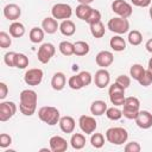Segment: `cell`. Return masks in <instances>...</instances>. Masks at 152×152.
<instances>
[{
  "label": "cell",
  "instance_id": "obj_1",
  "mask_svg": "<svg viewBox=\"0 0 152 152\" xmlns=\"http://www.w3.org/2000/svg\"><path fill=\"white\" fill-rule=\"evenodd\" d=\"M37 101L38 95L32 89H24L20 93V103H19V110L25 116H31L34 114L37 109Z\"/></svg>",
  "mask_w": 152,
  "mask_h": 152
},
{
  "label": "cell",
  "instance_id": "obj_2",
  "mask_svg": "<svg viewBox=\"0 0 152 152\" xmlns=\"http://www.w3.org/2000/svg\"><path fill=\"white\" fill-rule=\"evenodd\" d=\"M38 118L44 124H48L49 126H55V125H57L59 122L61 114H59V110L56 107L44 106V107L39 108V110H38Z\"/></svg>",
  "mask_w": 152,
  "mask_h": 152
},
{
  "label": "cell",
  "instance_id": "obj_3",
  "mask_svg": "<svg viewBox=\"0 0 152 152\" xmlns=\"http://www.w3.org/2000/svg\"><path fill=\"white\" fill-rule=\"evenodd\" d=\"M106 139L113 145H124L128 139V132L124 127H110L106 131Z\"/></svg>",
  "mask_w": 152,
  "mask_h": 152
},
{
  "label": "cell",
  "instance_id": "obj_4",
  "mask_svg": "<svg viewBox=\"0 0 152 152\" xmlns=\"http://www.w3.org/2000/svg\"><path fill=\"white\" fill-rule=\"evenodd\" d=\"M122 107V115L128 120H134L140 110V101L134 96H128L125 99Z\"/></svg>",
  "mask_w": 152,
  "mask_h": 152
},
{
  "label": "cell",
  "instance_id": "obj_5",
  "mask_svg": "<svg viewBox=\"0 0 152 152\" xmlns=\"http://www.w3.org/2000/svg\"><path fill=\"white\" fill-rule=\"evenodd\" d=\"M107 27L116 34H124V33L128 32V30H129V21L126 18L114 17L108 20Z\"/></svg>",
  "mask_w": 152,
  "mask_h": 152
},
{
  "label": "cell",
  "instance_id": "obj_6",
  "mask_svg": "<svg viewBox=\"0 0 152 152\" xmlns=\"http://www.w3.org/2000/svg\"><path fill=\"white\" fill-rule=\"evenodd\" d=\"M125 88H122L121 86H119L116 82L113 83L109 89H108V95H109V100L114 106H122L125 102Z\"/></svg>",
  "mask_w": 152,
  "mask_h": 152
},
{
  "label": "cell",
  "instance_id": "obj_7",
  "mask_svg": "<svg viewBox=\"0 0 152 152\" xmlns=\"http://www.w3.org/2000/svg\"><path fill=\"white\" fill-rule=\"evenodd\" d=\"M112 11L116 13L121 18H129L133 13V8L131 4H128L125 0H114L112 2Z\"/></svg>",
  "mask_w": 152,
  "mask_h": 152
},
{
  "label": "cell",
  "instance_id": "obj_8",
  "mask_svg": "<svg viewBox=\"0 0 152 152\" xmlns=\"http://www.w3.org/2000/svg\"><path fill=\"white\" fill-rule=\"evenodd\" d=\"M71 14H72V8L68 4L59 2V4L53 5L51 8V17H53L55 19L65 20V19H69Z\"/></svg>",
  "mask_w": 152,
  "mask_h": 152
},
{
  "label": "cell",
  "instance_id": "obj_9",
  "mask_svg": "<svg viewBox=\"0 0 152 152\" xmlns=\"http://www.w3.org/2000/svg\"><path fill=\"white\" fill-rule=\"evenodd\" d=\"M55 52H56V48H55L53 44H51V43H44L38 49V53H37L38 61L42 64H46L53 57Z\"/></svg>",
  "mask_w": 152,
  "mask_h": 152
},
{
  "label": "cell",
  "instance_id": "obj_10",
  "mask_svg": "<svg viewBox=\"0 0 152 152\" xmlns=\"http://www.w3.org/2000/svg\"><path fill=\"white\" fill-rule=\"evenodd\" d=\"M43 76H44V72L42 69L39 68H33V69H28L25 75H24V81L26 84L28 86H38L42 83L43 81Z\"/></svg>",
  "mask_w": 152,
  "mask_h": 152
},
{
  "label": "cell",
  "instance_id": "obj_11",
  "mask_svg": "<svg viewBox=\"0 0 152 152\" xmlns=\"http://www.w3.org/2000/svg\"><path fill=\"white\" fill-rule=\"evenodd\" d=\"M17 112V104L13 101H2L0 103V121L5 122L14 116Z\"/></svg>",
  "mask_w": 152,
  "mask_h": 152
},
{
  "label": "cell",
  "instance_id": "obj_12",
  "mask_svg": "<svg viewBox=\"0 0 152 152\" xmlns=\"http://www.w3.org/2000/svg\"><path fill=\"white\" fill-rule=\"evenodd\" d=\"M78 126L81 131L86 134H93L97 127V122L95 118L90 115H81L78 119Z\"/></svg>",
  "mask_w": 152,
  "mask_h": 152
},
{
  "label": "cell",
  "instance_id": "obj_13",
  "mask_svg": "<svg viewBox=\"0 0 152 152\" xmlns=\"http://www.w3.org/2000/svg\"><path fill=\"white\" fill-rule=\"evenodd\" d=\"M110 82V75L109 72L104 69V68H101L99 69L96 72H95V76H94V83L95 86L99 88V89H103L106 88Z\"/></svg>",
  "mask_w": 152,
  "mask_h": 152
},
{
  "label": "cell",
  "instance_id": "obj_14",
  "mask_svg": "<svg viewBox=\"0 0 152 152\" xmlns=\"http://www.w3.org/2000/svg\"><path fill=\"white\" fill-rule=\"evenodd\" d=\"M137 126L142 129H148L152 127V114L148 110H139L138 116L134 119Z\"/></svg>",
  "mask_w": 152,
  "mask_h": 152
},
{
  "label": "cell",
  "instance_id": "obj_15",
  "mask_svg": "<svg viewBox=\"0 0 152 152\" xmlns=\"http://www.w3.org/2000/svg\"><path fill=\"white\" fill-rule=\"evenodd\" d=\"M49 145H50V151H52V152H64L68 148L66 140L61 135L51 137L49 140Z\"/></svg>",
  "mask_w": 152,
  "mask_h": 152
},
{
  "label": "cell",
  "instance_id": "obj_16",
  "mask_svg": "<svg viewBox=\"0 0 152 152\" xmlns=\"http://www.w3.org/2000/svg\"><path fill=\"white\" fill-rule=\"evenodd\" d=\"M4 15L11 21H17L21 15V8L17 4H8L4 7Z\"/></svg>",
  "mask_w": 152,
  "mask_h": 152
},
{
  "label": "cell",
  "instance_id": "obj_17",
  "mask_svg": "<svg viewBox=\"0 0 152 152\" xmlns=\"http://www.w3.org/2000/svg\"><path fill=\"white\" fill-rule=\"evenodd\" d=\"M95 62H96V64H97L99 66L106 69L107 66L112 65V63L114 62V56H113V53H112L110 51L102 50V51H100V52L96 55Z\"/></svg>",
  "mask_w": 152,
  "mask_h": 152
},
{
  "label": "cell",
  "instance_id": "obj_18",
  "mask_svg": "<svg viewBox=\"0 0 152 152\" xmlns=\"http://www.w3.org/2000/svg\"><path fill=\"white\" fill-rule=\"evenodd\" d=\"M42 28L45 31V33L53 34L55 32H57V30H59V24L53 17H46L42 21Z\"/></svg>",
  "mask_w": 152,
  "mask_h": 152
},
{
  "label": "cell",
  "instance_id": "obj_19",
  "mask_svg": "<svg viewBox=\"0 0 152 152\" xmlns=\"http://www.w3.org/2000/svg\"><path fill=\"white\" fill-rule=\"evenodd\" d=\"M59 128L62 132L64 133H72L75 127H76V122L74 120L72 116H69V115H65V116H61L59 119Z\"/></svg>",
  "mask_w": 152,
  "mask_h": 152
},
{
  "label": "cell",
  "instance_id": "obj_20",
  "mask_svg": "<svg viewBox=\"0 0 152 152\" xmlns=\"http://www.w3.org/2000/svg\"><path fill=\"white\" fill-rule=\"evenodd\" d=\"M65 83H66V77L63 72H55L52 78H51V87L53 90H62L64 87H65Z\"/></svg>",
  "mask_w": 152,
  "mask_h": 152
},
{
  "label": "cell",
  "instance_id": "obj_21",
  "mask_svg": "<svg viewBox=\"0 0 152 152\" xmlns=\"http://www.w3.org/2000/svg\"><path fill=\"white\" fill-rule=\"evenodd\" d=\"M59 31H61V33L63 36L70 37L76 32V25H75V23L72 20L65 19L59 24Z\"/></svg>",
  "mask_w": 152,
  "mask_h": 152
},
{
  "label": "cell",
  "instance_id": "obj_22",
  "mask_svg": "<svg viewBox=\"0 0 152 152\" xmlns=\"http://www.w3.org/2000/svg\"><path fill=\"white\" fill-rule=\"evenodd\" d=\"M107 110V103L102 100H95L90 104V113L94 116H101Z\"/></svg>",
  "mask_w": 152,
  "mask_h": 152
},
{
  "label": "cell",
  "instance_id": "obj_23",
  "mask_svg": "<svg viewBox=\"0 0 152 152\" xmlns=\"http://www.w3.org/2000/svg\"><path fill=\"white\" fill-rule=\"evenodd\" d=\"M70 145L74 150H82L86 146V137L82 133H74L70 138Z\"/></svg>",
  "mask_w": 152,
  "mask_h": 152
},
{
  "label": "cell",
  "instance_id": "obj_24",
  "mask_svg": "<svg viewBox=\"0 0 152 152\" xmlns=\"http://www.w3.org/2000/svg\"><path fill=\"white\" fill-rule=\"evenodd\" d=\"M93 7H90V5H84V4H80L76 7V17L81 20H87L89 18V15L93 12Z\"/></svg>",
  "mask_w": 152,
  "mask_h": 152
},
{
  "label": "cell",
  "instance_id": "obj_25",
  "mask_svg": "<svg viewBox=\"0 0 152 152\" xmlns=\"http://www.w3.org/2000/svg\"><path fill=\"white\" fill-rule=\"evenodd\" d=\"M109 45L116 52H121V51H124L126 49V42H125V39L120 34L112 37L110 40H109Z\"/></svg>",
  "mask_w": 152,
  "mask_h": 152
},
{
  "label": "cell",
  "instance_id": "obj_26",
  "mask_svg": "<svg viewBox=\"0 0 152 152\" xmlns=\"http://www.w3.org/2000/svg\"><path fill=\"white\" fill-rule=\"evenodd\" d=\"M10 34L13 38H20L25 34V26L19 21H13L10 25Z\"/></svg>",
  "mask_w": 152,
  "mask_h": 152
},
{
  "label": "cell",
  "instance_id": "obj_27",
  "mask_svg": "<svg viewBox=\"0 0 152 152\" xmlns=\"http://www.w3.org/2000/svg\"><path fill=\"white\" fill-rule=\"evenodd\" d=\"M44 33H45V31L43 28H40V27H32L30 33H28V38H30V40L33 44H38V43L43 42Z\"/></svg>",
  "mask_w": 152,
  "mask_h": 152
},
{
  "label": "cell",
  "instance_id": "obj_28",
  "mask_svg": "<svg viewBox=\"0 0 152 152\" xmlns=\"http://www.w3.org/2000/svg\"><path fill=\"white\" fill-rule=\"evenodd\" d=\"M74 46H75V53L76 56H86L89 53L90 51V48H89V44L84 40H78L76 43H74Z\"/></svg>",
  "mask_w": 152,
  "mask_h": 152
},
{
  "label": "cell",
  "instance_id": "obj_29",
  "mask_svg": "<svg viewBox=\"0 0 152 152\" xmlns=\"http://www.w3.org/2000/svg\"><path fill=\"white\" fill-rule=\"evenodd\" d=\"M89 27H90V33L93 34V37H95V38H102L104 36L106 28H104V25L102 24V21L91 24V25H89Z\"/></svg>",
  "mask_w": 152,
  "mask_h": 152
},
{
  "label": "cell",
  "instance_id": "obj_30",
  "mask_svg": "<svg viewBox=\"0 0 152 152\" xmlns=\"http://www.w3.org/2000/svg\"><path fill=\"white\" fill-rule=\"evenodd\" d=\"M58 49H59V52L64 56H71L75 53V46L71 42H68V40H63L59 43L58 45Z\"/></svg>",
  "mask_w": 152,
  "mask_h": 152
},
{
  "label": "cell",
  "instance_id": "obj_31",
  "mask_svg": "<svg viewBox=\"0 0 152 152\" xmlns=\"http://www.w3.org/2000/svg\"><path fill=\"white\" fill-rule=\"evenodd\" d=\"M127 39H128V43L131 45L137 46V45H140L141 44V42H142V34L138 30H132V31L128 32Z\"/></svg>",
  "mask_w": 152,
  "mask_h": 152
},
{
  "label": "cell",
  "instance_id": "obj_32",
  "mask_svg": "<svg viewBox=\"0 0 152 152\" xmlns=\"http://www.w3.org/2000/svg\"><path fill=\"white\" fill-rule=\"evenodd\" d=\"M145 70L146 69H144V66L141 65V64H133L132 66H131V69H129V75H131V77L133 78V80H135V81H139V78L142 76V74L145 72Z\"/></svg>",
  "mask_w": 152,
  "mask_h": 152
},
{
  "label": "cell",
  "instance_id": "obj_33",
  "mask_svg": "<svg viewBox=\"0 0 152 152\" xmlns=\"http://www.w3.org/2000/svg\"><path fill=\"white\" fill-rule=\"evenodd\" d=\"M106 116L109 119V120H113V121H116V120H120L121 116H122V110H120L118 107H110V108H107L106 110Z\"/></svg>",
  "mask_w": 152,
  "mask_h": 152
},
{
  "label": "cell",
  "instance_id": "obj_34",
  "mask_svg": "<svg viewBox=\"0 0 152 152\" xmlns=\"http://www.w3.org/2000/svg\"><path fill=\"white\" fill-rule=\"evenodd\" d=\"M90 144L95 148H101L104 145V137L101 133H93L90 137Z\"/></svg>",
  "mask_w": 152,
  "mask_h": 152
},
{
  "label": "cell",
  "instance_id": "obj_35",
  "mask_svg": "<svg viewBox=\"0 0 152 152\" xmlns=\"http://www.w3.org/2000/svg\"><path fill=\"white\" fill-rule=\"evenodd\" d=\"M28 57L24 53H17L15 55V62H14V65L15 68H19V69H25L26 66H28Z\"/></svg>",
  "mask_w": 152,
  "mask_h": 152
},
{
  "label": "cell",
  "instance_id": "obj_36",
  "mask_svg": "<svg viewBox=\"0 0 152 152\" xmlns=\"http://www.w3.org/2000/svg\"><path fill=\"white\" fill-rule=\"evenodd\" d=\"M68 86H69L72 90H80V89H82V88L84 87L83 83H82V81H81V78H80V76H78V74L71 76V77L68 80Z\"/></svg>",
  "mask_w": 152,
  "mask_h": 152
},
{
  "label": "cell",
  "instance_id": "obj_37",
  "mask_svg": "<svg viewBox=\"0 0 152 152\" xmlns=\"http://www.w3.org/2000/svg\"><path fill=\"white\" fill-rule=\"evenodd\" d=\"M11 37L12 36L8 34L5 31L0 32V46H1V49H7V48L11 46V44H12V38Z\"/></svg>",
  "mask_w": 152,
  "mask_h": 152
},
{
  "label": "cell",
  "instance_id": "obj_38",
  "mask_svg": "<svg viewBox=\"0 0 152 152\" xmlns=\"http://www.w3.org/2000/svg\"><path fill=\"white\" fill-rule=\"evenodd\" d=\"M15 55H17V52H14V51H10V52H6V53H5V56H4V62H5V64H6L7 66H10V68H15V65H14Z\"/></svg>",
  "mask_w": 152,
  "mask_h": 152
},
{
  "label": "cell",
  "instance_id": "obj_39",
  "mask_svg": "<svg viewBox=\"0 0 152 152\" xmlns=\"http://www.w3.org/2000/svg\"><path fill=\"white\" fill-rule=\"evenodd\" d=\"M139 84L140 86H142V87H148L151 83H152V75L147 71V70H145V72L142 74V76L139 78Z\"/></svg>",
  "mask_w": 152,
  "mask_h": 152
},
{
  "label": "cell",
  "instance_id": "obj_40",
  "mask_svg": "<svg viewBox=\"0 0 152 152\" xmlns=\"http://www.w3.org/2000/svg\"><path fill=\"white\" fill-rule=\"evenodd\" d=\"M78 76H80V78H81V81H82V83H83L84 87L89 86L93 82V76H91V74L89 71H86V70L84 71H81L78 74Z\"/></svg>",
  "mask_w": 152,
  "mask_h": 152
},
{
  "label": "cell",
  "instance_id": "obj_41",
  "mask_svg": "<svg viewBox=\"0 0 152 152\" xmlns=\"http://www.w3.org/2000/svg\"><path fill=\"white\" fill-rule=\"evenodd\" d=\"M99 21H101V13H100V11H97V10H93V12H91V14L89 15V18L86 20V23H88L89 25H91V24H95V23H99Z\"/></svg>",
  "mask_w": 152,
  "mask_h": 152
},
{
  "label": "cell",
  "instance_id": "obj_42",
  "mask_svg": "<svg viewBox=\"0 0 152 152\" xmlns=\"http://www.w3.org/2000/svg\"><path fill=\"white\" fill-rule=\"evenodd\" d=\"M119 86H121L122 88L127 89L129 86H131V78L127 76V75H120L116 77V81H115Z\"/></svg>",
  "mask_w": 152,
  "mask_h": 152
},
{
  "label": "cell",
  "instance_id": "obj_43",
  "mask_svg": "<svg viewBox=\"0 0 152 152\" xmlns=\"http://www.w3.org/2000/svg\"><path fill=\"white\" fill-rule=\"evenodd\" d=\"M12 144V137L7 133H1L0 134V147L6 148Z\"/></svg>",
  "mask_w": 152,
  "mask_h": 152
},
{
  "label": "cell",
  "instance_id": "obj_44",
  "mask_svg": "<svg viewBox=\"0 0 152 152\" xmlns=\"http://www.w3.org/2000/svg\"><path fill=\"white\" fill-rule=\"evenodd\" d=\"M124 150L126 152H139L141 150V146L139 142L137 141H131V142H127L124 147Z\"/></svg>",
  "mask_w": 152,
  "mask_h": 152
},
{
  "label": "cell",
  "instance_id": "obj_45",
  "mask_svg": "<svg viewBox=\"0 0 152 152\" xmlns=\"http://www.w3.org/2000/svg\"><path fill=\"white\" fill-rule=\"evenodd\" d=\"M8 94V87L5 82H0V100H5Z\"/></svg>",
  "mask_w": 152,
  "mask_h": 152
},
{
  "label": "cell",
  "instance_id": "obj_46",
  "mask_svg": "<svg viewBox=\"0 0 152 152\" xmlns=\"http://www.w3.org/2000/svg\"><path fill=\"white\" fill-rule=\"evenodd\" d=\"M131 2L138 7H147L151 5V0H131Z\"/></svg>",
  "mask_w": 152,
  "mask_h": 152
},
{
  "label": "cell",
  "instance_id": "obj_47",
  "mask_svg": "<svg viewBox=\"0 0 152 152\" xmlns=\"http://www.w3.org/2000/svg\"><path fill=\"white\" fill-rule=\"evenodd\" d=\"M145 48H146V50H147L148 52H151V53H152V38H150V39L146 42Z\"/></svg>",
  "mask_w": 152,
  "mask_h": 152
},
{
  "label": "cell",
  "instance_id": "obj_48",
  "mask_svg": "<svg viewBox=\"0 0 152 152\" xmlns=\"http://www.w3.org/2000/svg\"><path fill=\"white\" fill-rule=\"evenodd\" d=\"M151 75H152V57L150 58V61H148V65H147V69H146Z\"/></svg>",
  "mask_w": 152,
  "mask_h": 152
},
{
  "label": "cell",
  "instance_id": "obj_49",
  "mask_svg": "<svg viewBox=\"0 0 152 152\" xmlns=\"http://www.w3.org/2000/svg\"><path fill=\"white\" fill-rule=\"evenodd\" d=\"M80 4H84V5H90L94 0H77Z\"/></svg>",
  "mask_w": 152,
  "mask_h": 152
},
{
  "label": "cell",
  "instance_id": "obj_50",
  "mask_svg": "<svg viewBox=\"0 0 152 152\" xmlns=\"http://www.w3.org/2000/svg\"><path fill=\"white\" fill-rule=\"evenodd\" d=\"M148 13H150V18H151V20H152V5H151V7H150V11H148Z\"/></svg>",
  "mask_w": 152,
  "mask_h": 152
}]
</instances>
